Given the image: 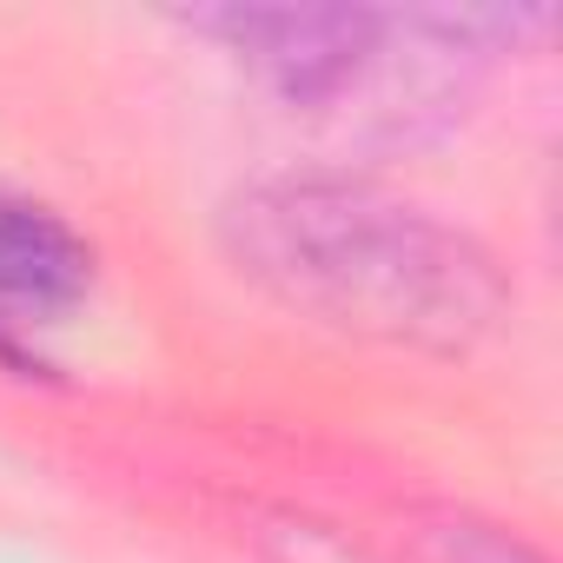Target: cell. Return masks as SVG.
Returning <instances> with one entry per match:
<instances>
[{
	"mask_svg": "<svg viewBox=\"0 0 563 563\" xmlns=\"http://www.w3.org/2000/svg\"><path fill=\"white\" fill-rule=\"evenodd\" d=\"M225 245L286 312L391 352L464 358L510 312L504 272L471 232L345 173L245 186L225 206Z\"/></svg>",
	"mask_w": 563,
	"mask_h": 563,
	"instance_id": "cell-1",
	"label": "cell"
},
{
	"mask_svg": "<svg viewBox=\"0 0 563 563\" xmlns=\"http://www.w3.org/2000/svg\"><path fill=\"white\" fill-rule=\"evenodd\" d=\"M265 556L272 563H365L358 543H345L339 530H325L312 517H278L265 530Z\"/></svg>",
	"mask_w": 563,
	"mask_h": 563,
	"instance_id": "cell-4",
	"label": "cell"
},
{
	"mask_svg": "<svg viewBox=\"0 0 563 563\" xmlns=\"http://www.w3.org/2000/svg\"><path fill=\"white\" fill-rule=\"evenodd\" d=\"M93 292V245L41 199L0 192V332H34L80 312Z\"/></svg>",
	"mask_w": 563,
	"mask_h": 563,
	"instance_id": "cell-2",
	"label": "cell"
},
{
	"mask_svg": "<svg viewBox=\"0 0 563 563\" xmlns=\"http://www.w3.org/2000/svg\"><path fill=\"white\" fill-rule=\"evenodd\" d=\"M424 556L431 563H543L523 537L477 510H431L424 517Z\"/></svg>",
	"mask_w": 563,
	"mask_h": 563,
	"instance_id": "cell-3",
	"label": "cell"
}]
</instances>
